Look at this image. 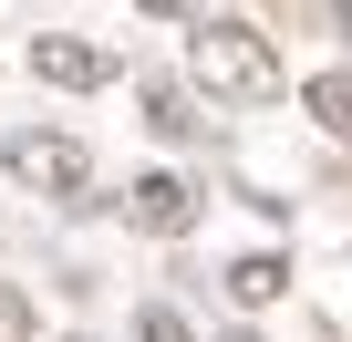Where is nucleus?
I'll use <instances>...</instances> for the list:
<instances>
[{"instance_id":"1","label":"nucleus","mask_w":352,"mask_h":342,"mask_svg":"<svg viewBox=\"0 0 352 342\" xmlns=\"http://www.w3.org/2000/svg\"><path fill=\"white\" fill-rule=\"evenodd\" d=\"M187 73L218 94V104H270L290 73H280V52H270V32H249V21H187Z\"/></svg>"},{"instance_id":"2","label":"nucleus","mask_w":352,"mask_h":342,"mask_svg":"<svg viewBox=\"0 0 352 342\" xmlns=\"http://www.w3.org/2000/svg\"><path fill=\"white\" fill-rule=\"evenodd\" d=\"M0 166H11L32 197H83V187H94V145L63 135V125H21V135H0Z\"/></svg>"},{"instance_id":"3","label":"nucleus","mask_w":352,"mask_h":342,"mask_svg":"<svg viewBox=\"0 0 352 342\" xmlns=\"http://www.w3.org/2000/svg\"><path fill=\"white\" fill-rule=\"evenodd\" d=\"M197 218H208V197H197L187 177H166V166L124 187V228H145V239H187Z\"/></svg>"},{"instance_id":"4","label":"nucleus","mask_w":352,"mask_h":342,"mask_svg":"<svg viewBox=\"0 0 352 342\" xmlns=\"http://www.w3.org/2000/svg\"><path fill=\"white\" fill-rule=\"evenodd\" d=\"M42 83H63V94H94V83H114V52L104 42H83V32H32V52H21Z\"/></svg>"},{"instance_id":"5","label":"nucleus","mask_w":352,"mask_h":342,"mask_svg":"<svg viewBox=\"0 0 352 342\" xmlns=\"http://www.w3.org/2000/svg\"><path fill=\"white\" fill-rule=\"evenodd\" d=\"M280 290H290V259H280V249H249V259H228V301H239V311H270Z\"/></svg>"},{"instance_id":"6","label":"nucleus","mask_w":352,"mask_h":342,"mask_svg":"<svg viewBox=\"0 0 352 342\" xmlns=\"http://www.w3.org/2000/svg\"><path fill=\"white\" fill-rule=\"evenodd\" d=\"M300 104L321 114V135H342V145H352V73H311V83H300Z\"/></svg>"},{"instance_id":"7","label":"nucleus","mask_w":352,"mask_h":342,"mask_svg":"<svg viewBox=\"0 0 352 342\" xmlns=\"http://www.w3.org/2000/svg\"><path fill=\"white\" fill-rule=\"evenodd\" d=\"M145 125H155V135H176V145H187V135H197L208 114L187 104V83H145Z\"/></svg>"},{"instance_id":"8","label":"nucleus","mask_w":352,"mask_h":342,"mask_svg":"<svg viewBox=\"0 0 352 342\" xmlns=\"http://www.w3.org/2000/svg\"><path fill=\"white\" fill-rule=\"evenodd\" d=\"M135 342H197V332H187V311H166V301H145V311H135Z\"/></svg>"},{"instance_id":"9","label":"nucleus","mask_w":352,"mask_h":342,"mask_svg":"<svg viewBox=\"0 0 352 342\" xmlns=\"http://www.w3.org/2000/svg\"><path fill=\"white\" fill-rule=\"evenodd\" d=\"M0 342H32V290L0 280Z\"/></svg>"},{"instance_id":"10","label":"nucleus","mask_w":352,"mask_h":342,"mask_svg":"<svg viewBox=\"0 0 352 342\" xmlns=\"http://www.w3.org/2000/svg\"><path fill=\"white\" fill-rule=\"evenodd\" d=\"M145 11H187V0H145Z\"/></svg>"},{"instance_id":"11","label":"nucleus","mask_w":352,"mask_h":342,"mask_svg":"<svg viewBox=\"0 0 352 342\" xmlns=\"http://www.w3.org/2000/svg\"><path fill=\"white\" fill-rule=\"evenodd\" d=\"M228 342H259V332H228Z\"/></svg>"},{"instance_id":"12","label":"nucleus","mask_w":352,"mask_h":342,"mask_svg":"<svg viewBox=\"0 0 352 342\" xmlns=\"http://www.w3.org/2000/svg\"><path fill=\"white\" fill-rule=\"evenodd\" d=\"M342 21H352V0H342Z\"/></svg>"},{"instance_id":"13","label":"nucleus","mask_w":352,"mask_h":342,"mask_svg":"<svg viewBox=\"0 0 352 342\" xmlns=\"http://www.w3.org/2000/svg\"><path fill=\"white\" fill-rule=\"evenodd\" d=\"M73 342H83V332H73Z\"/></svg>"}]
</instances>
